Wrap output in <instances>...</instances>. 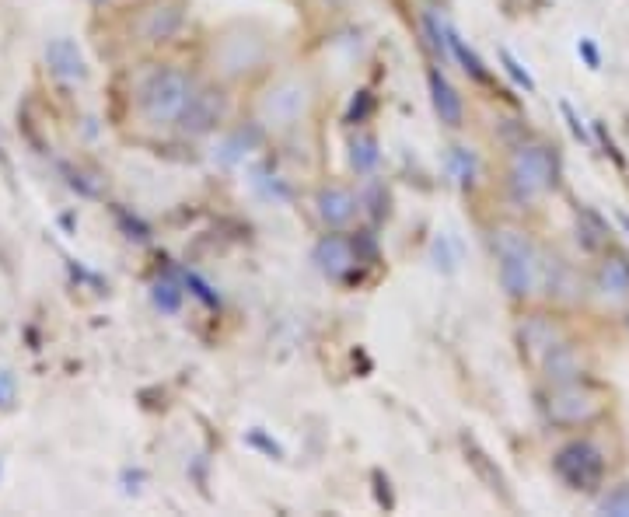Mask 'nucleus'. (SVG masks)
<instances>
[{"label": "nucleus", "instance_id": "obj_1", "mask_svg": "<svg viewBox=\"0 0 629 517\" xmlns=\"http://www.w3.org/2000/svg\"><path fill=\"white\" fill-rule=\"evenodd\" d=\"M493 252H497V276L500 287L511 301H528L539 290L542 276V252L535 242L518 228L493 231Z\"/></svg>", "mask_w": 629, "mask_h": 517}, {"label": "nucleus", "instance_id": "obj_2", "mask_svg": "<svg viewBox=\"0 0 629 517\" xmlns=\"http://www.w3.org/2000/svg\"><path fill=\"white\" fill-rule=\"evenodd\" d=\"M560 186V158L549 144L528 140L511 151L507 161V189L518 203H535Z\"/></svg>", "mask_w": 629, "mask_h": 517}, {"label": "nucleus", "instance_id": "obj_3", "mask_svg": "<svg viewBox=\"0 0 629 517\" xmlns=\"http://www.w3.org/2000/svg\"><path fill=\"white\" fill-rule=\"evenodd\" d=\"M553 472L574 493H602L609 476V458L591 437H570L553 451Z\"/></svg>", "mask_w": 629, "mask_h": 517}, {"label": "nucleus", "instance_id": "obj_4", "mask_svg": "<svg viewBox=\"0 0 629 517\" xmlns=\"http://www.w3.org/2000/svg\"><path fill=\"white\" fill-rule=\"evenodd\" d=\"M542 409H546V420L556 423V427H591L609 409V395L595 381L577 378L567 381V385H549Z\"/></svg>", "mask_w": 629, "mask_h": 517}, {"label": "nucleus", "instance_id": "obj_5", "mask_svg": "<svg viewBox=\"0 0 629 517\" xmlns=\"http://www.w3.org/2000/svg\"><path fill=\"white\" fill-rule=\"evenodd\" d=\"M312 105H315L312 81L305 74H287L259 95L256 116L266 130H291L301 119H308Z\"/></svg>", "mask_w": 629, "mask_h": 517}, {"label": "nucleus", "instance_id": "obj_6", "mask_svg": "<svg viewBox=\"0 0 629 517\" xmlns=\"http://www.w3.org/2000/svg\"><path fill=\"white\" fill-rule=\"evenodd\" d=\"M193 81H189L182 70L168 67V70H158V74L147 81V88L140 91V109H144V116L151 119L154 126H172L182 119V112L189 109V102H193Z\"/></svg>", "mask_w": 629, "mask_h": 517}, {"label": "nucleus", "instance_id": "obj_7", "mask_svg": "<svg viewBox=\"0 0 629 517\" xmlns=\"http://www.w3.org/2000/svg\"><path fill=\"white\" fill-rule=\"evenodd\" d=\"M266 53H270V46H266L263 35L252 32V28H245V25H235V28H228V32L217 35L214 70L224 77V81H238V77L263 67Z\"/></svg>", "mask_w": 629, "mask_h": 517}, {"label": "nucleus", "instance_id": "obj_8", "mask_svg": "<svg viewBox=\"0 0 629 517\" xmlns=\"http://www.w3.org/2000/svg\"><path fill=\"white\" fill-rule=\"evenodd\" d=\"M588 290L602 308H629V256L626 252L605 249V256L598 259L595 273H591Z\"/></svg>", "mask_w": 629, "mask_h": 517}, {"label": "nucleus", "instance_id": "obj_9", "mask_svg": "<svg viewBox=\"0 0 629 517\" xmlns=\"http://www.w3.org/2000/svg\"><path fill=\"white\" fill-rule=\"evenodd\" d=\"M312 262L325 280L339 283V280H346V276H353V269H357V262H360V252H357V245H353V238L322 235L312 249Z\"/></svg>", "mask_w": 629, "mask_h": 517}, {"label": "nucleus", "instance_id": "obj_10", "mask_svg": "<svg viewBox=\"0 0 629 517\" xmlns=\"http://www.w3.org/2000/svg\"><path fill=\"white\" fill-rule=\"evenodd\" d=\"M539 367H542V381H546V385H567V381L588 378V360H584V350L577 343H570V339L556 343L553 350L539 360Z\"/></svg>", "mask_w": 629, "mask_h": 517}, {"label": "nucleus", "instance_id": "obj_11", "mask_svg": "<svg viewBox=\"0 0 629 517\" xmlns=\"http://www.w3.org/2000/svg\"><path fill=\"white\" fill-rule=\"evenodd\" d=\"M427 84H430V102H434V112L444 126L458 130L465 123V102L458 95V88L441 74V67H430L427 70Z\"/></svg>", "mask_w": 629, "mask_h": 517}, {"label": "nucleus", "instance_id": "obj_12", "mask_svg": "<svg viewBox=\"0 0 629 517\" xmlns=\"http://www.w3.org/2000/svg\"><path fill=\"white\" fill-rule=\"evenodd\" d=\"M315 214L325 228H346L360 214V200L343 186H325L315 196Z\"/></svg>", "mask_w": 629, "mask_h": 517}, {"label": "nucleus", "instance_id": "obj_13", "mask_svg": "<svg viewBox=\"0 0 629 517\" xmlns=\"http://www.w3.org/2000/svg\"><path fill=\"white\" fill-rule=\"evenodd\" d=\"M224 119V98L221 91H193V102L182 112L179 126L189 133H207Z\"/></svg>", "mask_w": 629, "mask_h": 517}, {"label": "nucleus", "instance_id": "obj_14", "mask_svg": "<svg viewBox=\"0 0 629 517\" xmlns=\"http://www.w3.org/2000/svg\"><path fill=\"white\" fill-rule=\"evenodd\" d=\"M46 63L60 81H84L88 77V63H84V53L74 39L60 35L46 46Z\"/></svg>", "mask_w": 629, "mask_h": 517}, {"label": "nucleus", "instance_id": "obj_15", "mask_svg": "<svg viewBox=\"0 0 629 517\" xmlns=\"http://www.w3.org/2000/svg\"><path fill=\"white\" fill-rule=\"evenodd\" d=\"M563 332L556 329L553 318H528L525 325H521V343H525V353H532L535 360H542L549 350H553L556 343H563Z\"/></svg>", "mask_w": 629, "mask_h": 517}, {"label": "nucleus", "instance_id": "obj_16", "mask_svg": "<svg viewBox=\"0 0 629 517\" xmlns=\"http://www.w3.org/2000/svg\"><path fill=\"white\" fill-rule=\"evenodd\" d=\"M539 287L546 290L549 297L563 301V297H577V280H574V266L567 259H546L542 256V276H539Z\"/></svg>", "mask_w": 629, "mask_h": 517}, {"label": "nucleus", "instance_id": "obj_17", "mask_svg": "<svg viewBox=\"0 0 629 517\" xmlns=\"http://www.w3.org/2000/svg\"><path fill=\"white\" fill-rule=\"evenodd\" d=\"M179 25H182V7L154 4L151 11L140 18V35H144V39H151V42H161V39H172Z\"/></svg>", "mask_w": 629, "mask_h": 517}, {"label": "nucleus", "instance_id": "obj_18", "mask_svg": "<svg viewBox=\"0 0 629 517\" xmlns=\"http://www.w3.org/2000/svg\"><path fill=\"white\" fill-rule=\"evenodd\" d=\"M444 39H448V60H455L458 67L465 70V74L469 77H476V81H486V67H483V60H479L476 53H472L469 46H465V39L462 35H458V28L451 25L448 18H444Z\"/></svg>", "mask_w": 629, "mask_h": 517}, {"label": "nucleus", "instance_id": "obj_19", "mask_svg": "<svg viewBox=\"0 0 629 517\" xmlns=\"http://www.w3.org/2000/svg\"><path fill=\"white\" fill-rule=\"evenodd\" d=\"M350 161H353V168H357L360 175L374 172V168H378V161H381L378 140H374L371 133H357V137H353V144H350Z\"/></svg>", "mask_w": 629, "mask_h": 517}, {"label": "nucleus", "instance_id": "obj_20", "mask_svg": "<svg viewBox=\"0 0 629 517\" xmlns=\"http://www.w3.org/2000/svg\"><path fill=\"white\" fill-rule=\"evenodd\" d=\"M595 507L612 517H629V483H616L595 497Z\"/></svg>", "mask_w": 629, "mask_h": 517}, {"label": "nucleus", "instance_id": "obj_21", "mask_svg": "<svg viewBox=\"0 0 629 517\" xmlns=\"http://www.w3.org/2000/svg\"><path fill=\"white\" fill-rule=\"evenodd\" d=\"M151 297H154V304H158L165 315H175V311L182 308V290H179V283L175 280H168V276H161V280H154L151 283Z\"/></svg>", "mask_w": 629, "mask_h": 517}, {"label": "nucleus", "instance_id": "obj_22", "mask_svg": "<svg viewBox=\"0 0 629 517\" xmlns=\"http://www.w3.org/2000/svg\"><path fill=\"white\" fill-rule=\"evenodd\" d=\"M448 168L455 172V179L462 182V186H472V182H476V154H472L469 147H451Z\"/></svg>", "mask_w": 629, "mask_h": 517}, {"label": "nucleus", "instance_id": "obj_23", "mask_svg": "<svg viewBox=\"0 0 629 517\" xmlns=\"http://www.w3.org/2000/svg\"><path fill=\"white\" fill-rule=\"evenodd\" d=\"M500 60H504L507 74H511V77H514V81H518V84H521V88H525V91H535V81H532V74H528V70H525V67H521V63H518V60H514V56H511V49H500Z\"/></svg>", "mask_w": 629, "mask_h": 517}, {"label": "nucleus", "instance_id": "obj_24", "mask_svg": "<svg viewBox=\"0 0 629 517\" xmlns=\"http://www.w3.org/2000/svg\"><path fill=\"white\" fill-rule=\"evenodd\" d=\"M245 441H249L252 448L266 451V455H270V458H273V455H277V458H284V451H280V444H277V441H270V437H266L263 430H252V434L245 437Z\"/></svg>", "mask_w": 629, "mask_h": 517}, {"label": "nucleus", "instance_id": "obj_25", "mask_svg": "<svg viewBox=\"0 0 629 517\" xmlns=\"http://www.w3.org/2000/svg\"><path fill=\"white\" fill-rule=\"evenodd\" d=\"M14 402V374L0 371V409H7Z\"/></svg>", "mask_w": 629, "mask_h": 517}, {"label": "nucleus", "instance_id": "obj_26", "mask_svg": "<svg viewBox=\"0 0 629 517\" xmlns=\"http://www.w3.org/2000/svg\"><path fill=\"white\" fill-rule=\"evenodd\" d=\"M577 53H581L584 60H588V67H591V70L602 67V56H598V49H595V42H591V39H581V42H577Z\"/></svg>", "mask_w": 629, "mask_h": 517}, {"label": "nucleus", "instance_id": "obj_27", "mask_svg": "<svg viewBox=\"0 0 629 517\" xmlns=\"http://www.w3.org/2000/svg\"><path fill=\"white\" fill-rule=\"evenodd\" d=\"M186 283H189V287H193V294L200 297V301H207V304H217V297L210 294V287H207V283H203V280H200V276H196V273H186Z\"/></svg>", "mask_w": 629, "mask_h": 517}, {"label": "nucleus", "instance_id": "obj_28", "mask_svg": "<svg viewBox=\"0 0 629 517\" xmlns=\"http://www.w3.org/2000/svg\"><path fill=\"white\" fill-rule=\"evenodd\" d=\"M563 116L570 119V130H574L577 137H581V140H588V130H584V126H581V119H577V112L570 109V102H563Z\"/></svg>", "mask_w": 629, "mask_h": 517}, {"label": "nucleus", "instance_id": "obj_29", "mask_svg": "<svg viewBox=\"0 0 629 517\" xmlns=\"http://www.w3.org/2000/svg\"><path fill=\"white\" fill-rule=\"evenodd\" d=\"M0 165H4V168H7V158H4V147H0Z\"/></svg>", "mask_w": 629, "mask_h": 517}, {"label": "nucleus", "instance_id": "obj_30", "mask_svg": "<svg viewBox=\"0 0 629 517\" xmlns=\"http://www.w3.org/2000/svg\"><path fill=\"white\" fill-rule=\"evenodd\" d=\"M626 332H629V308H626Z\"/></svg>", "mask_w": 629, "mask_h": 517}, {"label": "nucleus", "instance_id": "obj_31", "mask_svg": "<svg viewBox=\"0 0 629 517\" xmlns=\"http://www.w3.org/2000/svg\"><path fill=\"white\" fill-rule=\"evenodd\" d=\"M95 4H105V0H95Z\"/></svg>", "mask_w": 629, "mask_h": 517}]
</instances>
